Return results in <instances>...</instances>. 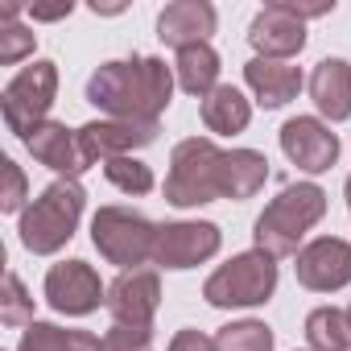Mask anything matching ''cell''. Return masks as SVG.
I'll return each mask as SVG.
<instances>
[{
	"mask_svg": "<svg viewBox=\"0 0 351 351\" xmlns=\"http://www.w3.org/2000/svg\"><path fill=\"white\" fill-rule=\"evenodd\" d=\"M87 99L112 120H157L173 99V66L149 54L104 62L87 79Z\"/></svg>",
	"mask_w": 351,
	"mask_h": 351,
	"instance_id": "6da1fadb",
	"label": "cell"
},
{
	"mask_svg": "<svg viewBox=\"0 0 351 351\" xmlns=\"http://www.w3.org/2000/svg\"><path fill=\"white\" fill-rule=\"evenodd\" d=\"M83 207H87V191L75 182V178H58L50 182L25 211H21V244L34 252V256H54L71 244L79 219H83Z\"/></svg>",
	"mask_w": 351,
	"mask_h": 351,
	"instance_id": "7a4b0ae2",
	"label": "cell"
},
{
	"mask_svg": "<svg viewBox=\"0 0 351 351\" xmlns=\"http://www.w3.org/2000/svg\"><path fill=\"white\" fill-rule=\"evenodd\" d=\"M326 215V191L322 186H314V182H293V186H285L265 211H261V219H256V248L261 252H269L273 261H281V256H298L302 248V236L318 223Z\"/></svg>",
	"mask_w": 351,
	"mask_h": 351,
	"instance_id": "3957f363",
	"label": "cell"
},
{
	"mask_svg": "<svg viewBox=\"0 0 351 351\" xmlns=\"http://www.w3.org/2000/svg\"><path fill=\"white\" fill-rule=\"evenodd\" d=\"M223 161L228 153L211 136H186L169 153L165 203L173 207H203L223 199Z\"/></svg>",
	"mask_w": 351,
	"mask_h": 351,
	"instance_id": "277c9868",
	"label": "cell"
},
{
	"mask_svg": "<svg viewBox=\"0 0 351 351\" xmlns=\"http://www.w3.org/2000/svg\"><path fill=\"white\" fill-rule=\"evenodd\" d=\"M277 289V261L261 248L232 256L228 265H219L207 285L203 298L215 310H248V306H265Z\"/></svg>",
	"mask_w": 351,
	"mask_h": 351,
	"instance_id": "5b68a950",
	"label": "cell"
},
{
	"mask_svg": "<svg viewBox=\"0 0 351 351\" xmlns=\"http://www.w3.org/2000/svg\"><path fill=\"white\" fill-rule=\"evenodd\" d=\"M91 244L99 248V256L108 265H120L128 273V269L153 261L157 223H149L141 211H128V207H99L91 219Z\"/></svg>",
	"mask_w": 351,
	"mask_h": 351,
	"instance_id": "8992f818",
	"label": "cell"
},
{
	"mask_svg": "<svg viewBox=\"0 0 351 351\" xmlns=\"http://www.w3.org/2000/svg\"><path fill=\"white\" fill-rule=\"evenodd\" d=\"M54 95H58V66L54 62L38 58L25 71H17L9 79L5 95H0V112H5L9 132H17L25 141L38 124H46V116L54 108Z\"/></svg>",
	"mask_w": 351,
	"mask_h": 351,
	"instance_id": "52a82bcc",
	"label": "cell"
},
{
	"mask_svg": "<svg viewBox=\"0 0 351 351\" xmlns=\"http://www.w3.org/2000/svg\"><path fill=\"white\" fill-rule=\"evenodd\" d=\"M223 244V232L207 219H182V223H161L157 228V244H153V265L157 269H195L203 261H211Z\"/></svg>",
	"mask_w": 351,
	"mask_h": 351,
	"instance_id": "ba28073f",
	"label": "cell"
},
{
	"mask_svg": "<svg viewBox=\"0 0 351 351\" xmlns=\"http://www.w3.org/2000/svg\"><path fill=\"white\" fill-rule=\"evenodd\" d=\"M157 306H161V277L153 269H128L108 285V314L120 326L153 330Z\"/></svg>",
	"mask_w": 351,
	"mask_h": 351,
	"instance_id": "9c48e42d",
	"label": "cell"
},
{
	"mask_svg": "<svg viewBox=\"0 0 351 351\" xmlns=\"http://www.w3.org/2000/svg\"><path fill=\"white\" fill-rule=\"evenodd\" d=\"M157 120H91L79 128V145L87 153V161H116V157H132L136 149L157 141Z\"/></svg>",
	"mask_w": 351,
	"mask_h": 351,
	"instance_id": "30bf717a",
	"label": "cell"
},
{
	"mask_svg": "<svg viewBox=\"0 0 351 351\" xmlns=\"http://www.w3.org/2000/svg\"><path fill=\"white\" fill-rule=\"evenodd\" d=\"M104 281L99 273L87 265V261H62L46 273V302L58 310V314H71V318H83L91 310H99L104 298Z\"/></svg>",
	"mask_w": 351,
	"mask_h": 351,
	"instance_id": "8fae6325",
	"label": "cell"
},
{
	"mask_svg": "<svg viewBox=\"0 0 351 351\" xmlns=\"http://www.w3.org/2000/svg\"><path fill=\"white\" fill-rule=\"evenodd\" d=\"M298 285L314 289V293H339L343 285H351V244L339 236H318L298 252Z\"/></svg>",
	"mask_w": 351,
	"mask_h": 351,
	"instance_id": "7c38bea8",
	"label": "cell"
},
{
	"mask_svg": "<svg viewBox=\"0 0 351 351\" xmlns=\"http://www.w3.org/2000/svg\"><path fill=\"white\" fill-rule=\"evenodd\" d=\"M281 153L306 173H326L339 161V136L318 116H293L281 124Z\"/></svg>",
	"mask_w": 351,
	"mask_h": 351,
	"instance_id": "4fadbf2b",
	"label": "cell"
},
{
	"mask_svg": "<svg viewBox=\"0 0 351 351\" xmlns=\"http://www.w3.org/2000/svg\"><path fill=\"white\" fill-rule=\"evenodd\" d=\"M248 42L256 46V58H277V62H285V58L302 54V46H306V21L285 5V0H277V5H265V9L252 17Z\"/></svg>",
	"mask_w": 351,
	"mask_h": 351,
	"instance_id": "5bb4252c",
	"label": "cell"
},
{
	"mask_svg": "<svg viewBox=\"0 0 351 351\" xmlns=\"http://www.w3.org/2000/svg\"><path fill=\"white\" fill-rule=\"evenodd\" d=\"M219 25V13L207 0H173L157 17V38L173 50H191V46H211V34Z\"/></svg>",
	"mask_w": 351,
	"mask_h": 351,
	"instance_id": "9a60e30c",
	"label": "cell"
},
{
	"mask_svg": "<svg viewBox=\"0 0 351 351\" xmlns=\"http://www.w3.org/2000/svg\"><path fill=\"white\" fill-rule=\"evenodd\" d=\"M25 149L34 153L38 165L54 169L58 178H79V173L91 165L87 153H83V145H79V128H66V124H58V120L38 124V128L25 136Z\"/></svg>",
	"mask_w": 351,
	"mask_h": 351,
	"instance_id": "2e32d148",
	"label": "cell"
},
{
	"mask_svg": "<svg viewBox=\"0 0 351 351\" xmlns=\"http://www.w3.org/2000/svg\"><path fill=\"white\" fill-rule=\"evenodd\" d=\"M310 99L330 124L351 120V62L347 58H322L310 75Z\"/></svg>",
	"mask_w": 351,
	"mask_h": 351,
	"instance_id": "e0dca14e",
	"label": "cell"
},
{
	"mask_svg": "<svg viewBox=\"0 0 351 351\" xmlns=\"http://www.w3.org/2000/svg\"><path fill=\"white\" fill-rule=\"evenodd\" d=\"M244 83L252 87L261 108H285L302 91V71L289 62H277V58H252V62H244Z\"/></svg>",
	"mask_w": 351,
	"mask_h": 351,
	"instance_id": "ac0fdd59",
	"label": "cell"
},
{
	"mask_svg": "<svg viewBox=\"0 0 351 351\" xmlns=\"http://www.w3.org/2000/svg\"><path fill=\"white\" fill-rule=\"evenodd\" d=\"M252 120V104L244 99V91H236L232 83H219L207 99H203V124L207 132H219V136H236L244 132Z\"/></svg>",
	"mask_w": 351,
	"mask_h": 351,
	"instance_id": "d6986e66",
	"label": "cell"
},
{
	"mask_svg": "<svg viewBox=\"0 0 351 351\" xmlns=\"http://www.w3.org/2000/svg\"><path fill=\"white\" fill-rule=\"evenodd\" d=\"M269 182V157L256 149H232L223 161V199H252Z\"/></svg>",
	"mask_w": 351,
	"mask_h": 351,
	"instance_id": "ffe728a7",
	"label": "cell"
},
{
	"mask_svg": "<svg viewBox=\"0 0 351 351\" xmlns=\"http://www.w3.org/2000/svg\"><path fill=\"white\" fill-rule=\"evenodd\" d=\"M173 75H178V87H182L186 95L207 99V95L219 87V54H215L211 46H191V50H178Z\"/></svg>",
	"mask_w": 351,
	"mask_h": 351,
	"instance_id": "44dd1931",
	"label": "cell"
},
{
	"mask_svg": "<svg viewBox=\"0 0 351 351\" xmlns=\"http://www.w3.org/2000/svg\"><path fill=\"white\" fill-rule=\"evenodd\" d=\"M17 351H104V339L91 330H62L54 322H34L25 326Z\"/></svg>",
	"mask_w": 351,
	"mask_h": 351,
	"instance_id": "7402d4cb",
	"label": "cell"
},
{
	"mask_svg": "<svg viewBox=\"0 0 351 351\" xmlns=\"http://www.w3.org/2000/svg\"><path fill=\"white\" fill-rule=\"evenodd\" d=\"M306 343H310V351H347L351 347L347 310H335V306L310 310V318H306Z\"/></svg>",
	"mask_w": 351,
	"mask_h": 351,
	"instance_id": "603a6c76",
	"label": "cell"
},
{
	"mask_svg": "<svg viewBox=\"0 0 351 351\" xmlns=\"http://www.w3.org/2000/svg\"><path fill=\"white\" fill-rule=\"evenodd\" d=\"M215 347L219 351H273V330L265 322H256V318L228 322V326H219Z\"/></svg>",
	"mask_w": 351,
	"mask_h": 351,
	"instance_id": "cb8c5ba5",
	"label": "cell"
},
{
	"mask_svg": "<svg viewBox=\"0 0 351 351\" xmlns=\"http://www.w3.org/2000/svg\"><path fill=\"white\" fill-rule=\"evenodd\" d=\"M104 178L124 191V195H149L153 191V169L136 157H116V161H104Z\"/></svg>",
	"mask_w": 351,
	"mask_h": 351,
	"instance_id": "d4e9b609",
	"label": "cell"
},
{
	"mask_svg": "<svg viewBox=\"0 0 351 351\" xmlns=\"http://www.w3.org/2000/svg\"><path fill=\"white\" fill-rule=\"evenodd\" d=\"M0 322L5 326H34V298L29 289L21 285V277L9 269L5 273V293H0Z\"/></svg>",
	"mask_w": 351,
	"mask_h": 351,
	"instance_id": "484cf974",
	"label": "cell"
},
{
	"mask_svg": "<svg viewBox=\"0 0 351 351\" xmlns=\"http://www.w3.org/2000/svg\"><path fill=\"white\" fill-rule=\"evenodd\" d=\"M34 29L29 25H21V21H5L0 25V62L5 66H13V62H21L25 54H34Z\"/></svg>",
	"mask_w": 351,
	"mask_h": 351,
	"instance_id": "4316f807",
	"label": "cell"
},
{
	"mask_svg": "<svg viewBox=\"0 0 351 351\" xmlns=\"http://www.w3.org/2000/svg\"><path fill=\"white\" fill-rule=\"evenodd\" d=\"M0 173H5V191H0V211H25V199H29V182L13 157L0 161Z\"/></svg>",
	"mask_w": 351,
	"mask_h": 351,
	"instance_id": "83f0119b",
	"label": "cell"
},
{
	"mask_svg": "<svg viewBox=\"0 0 351 351\" xmlns=\"http://www.w3.org/2000/svg\"><path fill=\"white\" fill-rule=\"evenodd\" d=\"M104 351H153V335L141 326H120L112 322L104 330Z\"/></svg>",
	"mask_w": 351,
	"mask_h": 351,
	"instance_id": "f1b7e54d",
	"label": "cell"
},
{
	"mask_svg": "<svg viewBox=\"0 0 351 351\" xmlns=\"http://www.w3.org/2000/svg\"><path fill=\"white\" fill-rule=\"evenodd\" d=\"M169 351H219V347H215V339H211V335H203V330L186 326V330H178V335L169 339Z\"/></svg>",
	"mask_w": 351,
	"mask_h": 351,
	"instance_id": "f546056e",
	"label": "cell"
},
{
	"mask_svg": "<svg viewBox=\"0 0 351 351\" xmlns=\"http://www.w3.org/2000/svg\"><path fill=\"white\" fill-rule=\"evenodd\" d=\"M71 0H62V5H50V9H29L34 13V21H58V17H71Z\"/></svg>",
	"mask_w": 351,
	"mask_h": 351,
	"instance_id": "4dcf8cb0",
	"label": "cell"
},
{
	"mask_svg": "<svg viewBox=\"0 0 351 351\" xmlns=\"http://www.w3.org/2000/svg\"><path fill=\"white\" fill-rule=\"evenodd\" d=\"M347 207H351V178H347Z\"/></svg>",
	"mask_w": 351,
	"mask_h": 351,
	"instance_id": "1f68e13d",
	"label": "cell"
},
{
	"mask_svg": "<svg viewBox=\"0 0 351 351\" xmlns=\"http://www.w3.org/2000/svg\"><path fill=\"white\" fill-rule=\"evenodd\" d=\"M347 326H351V310H347Z\"/></svg>",
	"mask_w": 351,
	"mask_h": 351,
	"instance_id": "d6a6232c",
	"label": "cell"
}]
</instances>
